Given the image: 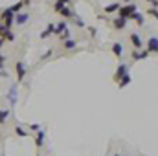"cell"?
Wrapping results in <instances>:
<instances>
[{"label":"cell","mask_w":158,"mask_h":156,"mask_svg":"<svg viewBox=\"0 0 158 156\" xmlns=\"http://www.w3.org/2000/svg\"><path fill=\"white\" fill-rule=\"evenodd\" d=\"M119 7H121V4L119 2H112V4H109V6H105V13H118Z\"/></svg>","instance_id":"cell-13"},{"label":"cell","mask_w":158,"mask_h":156,"mask_svg":"<svg viewBox=\"0 0 158 156\" xmlns=\"http://www.w3.org/2000/svg\"><path fill=\"white\" fill-rule=\"evenodd\" d=\"M15 72H17V81L22 83L24 77H26V74H28V70H26V63H24V61H17V63H15Z\"/></svg>","instance_id":"cell-3"},{"label":"cell","mask_w":158,"mask_h":156,"mask_svg":"<svg viewBox=\"0 0 158 156\" xmlns=\"http://www.w3.org/2000/svg\"><path fill=\"white\" fill-rule=\"evenodd\" d=\"M6 61H7V57H6V55H2V53H0V64H6Z\"/></svg>","instance_id":"cell-28"},{"label":"cell","mask_w":158,"mask_h":156,"mask_svg":"<svg viewBox=\"0 0 158 156\" xmlns=\"http://www.w3.org/2000/svg\"><path fill=\"white\" fill-rule=\"evenodd\" d=\"M28 20H30V15H28V13H22V11H20V13L15 15V24H19V26H24Z\"/></svg>","instance_id":"cell-9"},{"label":"cell","mask_w":158,"mask_h":156,"mask_svg":"<svg viewBox=\"0 0 158 156\" xmlns=\"http://www.w3.org/2000/svg\"><path fill=\"white\" fill-rule=\"evenodd\" d=\"M57 2H61L63 6H68V2H70V0H57Z\"/></svg>","instance_id":"cell-32"},{"label":"cell","mask_w":158,"mask_h":156,"mask_svg":"<svg viewBox=\"0 0 158 156\" xmlns=\"http://www.w3.org/2000/svg\"><path fill=\"white\" fill-rule=\"evenodd\" d=\"M30 130H31V132H39L40 125H39V123H31V125H30Z\"/></svg>","instance_id":"cell-25"},{"label":"cell","mask_w":158,"mask_h":156,"mask_svg":"<svg viewBox=\"0 0 158 156\" xmlns=\"http://www.w3.org/2000/svg\"><path fill=\"white\" fill-rule=\"evenodd\" d=\"M147 15L158 20V9H156V7H149V9H147Z\"/></svg>","instance_id":"cell-24"},{"label":"cell","mask_w":158,"mask_h":156,"mask_svg":"<svg viewBox=\"0 0 158 156\" xmlns=\"http://www.w3.org/2000/svg\"><path fill=\"white\" fill-rule=\"evenodd\" d=\"M7 117H9V110H7V109H6V110L2 109V110H0V125H4V123L7 121Z\"/></svg>","instance_id":"cell-21"},{"label":"cell","mask_w":158,"mask_h":156,"mask_svg":"<svg viewBox=\"0 0 158 156\" xmlns=\"http://www.w3.org/2000/svg\"><path fill=\"white\" fill-rule=\"evenodd\" d=\"M44 138H46V130L40 129L39 132H35V147H42L44 145Z\"/></svg>","instance_id":"cell-11"},{"label":"cell","mask_w":158,"mask_h":156,"mask_svg":"<svg viewBox=\"0 0 158 156\" xmlns=\"http://www.w3.org/2000/svg\"><path fill=\"white\" fill-rule=\"evenodd\" d=\"M151 53L147 51V50H132V53H131V57H132V61H143V59H147Z\"/></svg>","instance_id":"cell-8"},{"label":"cell","mask_w":158,"mask_h":156,"mask_svg":"<svg viewBox=\"0 0 158 156\" xmlns=\"http://www.w3.org/2000/svg\"><path fill=\"white\" fill-rule=\"evenodd\" d=\"M129 83H131V74H127L125 77L121 79V81H119V83H118V86H119V88H125V86H127Z\"/></svg>","instance_id":"cell-22"},{"label":"cell","mask_w":158,"mask_h":156,"mask_svg":"<svg viewBox=\"0 0 158 156\" xmlns=\"http://www.w3.org/2000/svg\"><path fill=\"white\" fill-rule=\"evenodd\" d=\"M2 70H4V64H0V72H2Z\"/></svg>","instance_id":"cell-34"},{"label":"cell","mask_w":158,"mask_h":156,"mask_svg":"<svg viewBox=\"0 0 158 156\" xmlns=\"http://www.w3.org/2000/svg\"><path fill=\"white\" fill-rule=\"evenodd\" d=\"M22 7H24V0H20V2H17V4H13L9 9H11V11L17 15V13H20V11H22Z\"/></svg>","instance_id":"cell-19"},{"label":"cell","mask_w":158,"mask_h":156,"mask_svg":"<svg viewBox=\"0 0 158 156\" xmlns=\"http://www.w3.org/2000/svg\"><path fill=\"white\" fill-rule=\"evenodd\" d=\"M7 99H9V105H11V107L17 105V86H15V84L9 88V92H7Z\"/></svg>","instance_id":"cell-12"},{"label":"cell","mask_w":158,"mask_h":156,"mask_svg":"<svg viewBox=\"0 0 158 156\" xmlns=\"http://www.w3.org/2000/svg\"><path fill=\"white\" fill-rule=\"evenodd\" d=\"M131 18H132V20H134V22H136L138 26H143V22H145V18H143V15H142L140 11H136V13H134V15H132Z\"/></svg>","instance_id":"cell-17"},{"label":"cell","mask_w":158,"mask_h":156,"mask_svg":"<svg viewBox=\"0 0 158 156\" xmlns=\"http://www.w3.org/2000/svg\"><path fill=\"white\" fill-rule=\"evenodd\" d=\"M114 156H119V154H114Z\"/></svg>","instance_id":"cell-35"},{"label":"cell","mask_w":158,"mask_h":156,"mask_svg":"<svg viewBox=\"0 0 158 156\" xmlns=\"http://www.w3.org/2000/svg\"><path fill=\"white\" fill-rule=\"evenodd\" d=\"M4 46H6V40L2 39V37H0V50H2V48H4Z\"/></svg>","instance_id":"cell-31"},{"label":"cell","mask_w":158,"mask_h":156,"mask_svg":"<svg viewBox=\"0 0 158 156\" xmlns=\"http://www.w3.org/2000/svg\"><path fill=\"white\" fill-rule=\"evenodd\" d=\"M53 31H55V24H48V26H46V30L40 33V39H46L48 35H53Z\"/></svg>","instance_id":"cell-16"},{"label":"cell","mask_w":158,"mask_h":156,"mask_svg":"<svg viewBox=\"0 0 158 156\" xmlns=\"http://www.w3.org/2000/svg\"><path fill=\"white\" fill-rule=\"evenodd\" d=\"M50 55H52V50H48V51H46V53H44V55H42V57H40V59H48V57H50Z\"/></svg>","instance_id":"cell-29"},{"label":"cell","mask_w":158,"mask_h":156,"mask_svg":"<svg viewBox=\"0 0 158 156\" xmlns=\"http://www.w3.org/2000/svg\"><path fill=\"white\" fill-rule=\"evenodd\" d=\"M76 46H77V42H76L74 39H66V40H63V48H64V50H74Z\"/></svg>","instance_id":"cell-18"},{"label":"cell","mask_w":158,"mask_h":156,"mask_svg":"<svg viewBox=\"0 0 158 156\" xmlns=\"http://www.w3.org/2000/svg\"><path fill=\"white\" fill-rule=\"evenodd\" d=\"M15 22V13L9 9V7H6L2 13H0V24H4V26H7V28H11V24Z\"/></svg>","instance_id":"cell-2"},{"label":"cell","mask_w":158,"mask_h":156,"mask_svg":"<svg viewBox=\"0 0 158 156\" xmlns=\"http://www.w3.org/2000/svg\"><path fill=\"white\" fill-rule=\"evenodd\" d=\"M134 0H123V4H132Z\"/></svg>","instance_id":"cell-33"},{"label":"cell","mask_w":158,"mask_h":156,"mask_svg":"<svg viewBox=\"0 0 158 156\" xmlns=\"http://www.w3.org/2000/svg\"><path fill=\"white\" fill-rule=\"evenodd\" d=\"M112 53H114L118 59L123 57V44H121V42H114V44H112Z\"/></svg>","instance_id":"cell-14"},{"label":"cell","mask_w":158,"mask_h":156,"mask_svg":"<svg viewBox=\"0 0 158 156\" xmlns=\"http://www.w3.org/2000/svg\"><path fill=\"white\" fill-rule=\"evenodd\" d=\"M136 11H138V7H136V4H134V2H132V4H123V6L119 7V11H118V17L125 18V20H129Z\"/></svg>","instance_id":"cell-1"},{"label":"cell","mask_w":158,"mask_h":156,"mask_svg":"<svg viewBox=\"0 0 158 156\" xmlns=\"http://www.w3.org/2000/svg\"><path fill=\"white\" fill-rule=\"evenodd\" d=\"M0 77H9V74H7L6 70H2V72H0Z\"/></svg>","instance_id":"cell-30"},{"label":"cell","mask_w":158,"mask_h":156,"mask_svg":"<svg viewBox=\"0 0 158 156\" xmlns=\"http://www.w3.org/2000/svg\"><path fill=\"white\" fill-rule=\"evenodd\" d=\"M145 2H149L153 7H158V0H145Z\"/></svg>","instance_id":"cell-27"},{"label":"cell","mask_w":158,"mask_h":156,"mask_svg":"<svg viewBox=\"0 0 158 156\" xmlns=\"http://www.w3.org/2000/svg\"><path fill=\"white\" fill-rule=\"evenodd\" d=\"M131 44H132L134 50H143L145 48V42L142 40V37L138 33H131Z\"/></svg>","instance_id":"cell-6"},{"label":"cell","mask_w":158,"mask_h":156,"mask_svg":"<svg viewBox=\"0 0 158 156\" xmlns=\"http://www.w3.org/2000/svg\"><path fill=\"white\" fill-rule=\"evenodd\" d=\"M112 26H114V30L121 31V30H125V28H127V20H125V18H121V17H116V18L112 20Z\"/></svg>","instance_id":"cell-10"},{"label":"cell","mask_w":158,"mask_h":156,"mask_svg":"<svg viewBox=\"0 0 158 156\" xmlns=\"http://www.w3.org/2000/svg\"><path fill=\"white\" fill-rule=\"evenodd\" d=\"M28 2H30V0H28Z\"/></svg>","instance_id":"cell-36"},{"label":"cell","mask_w":158,"mask_h":156,"mask_svg":"<svg viewBox=\"0 0 158 156\" xmlns=\"http://www.w3.org/2000/svg\"><path fill=\"white\" fill-rule=\"evenodd\" d=\"M86 30H88V33H90V37H96V35H98V30H96L94 26H88Z\"/></svg>","instance_id":"cell-26"},{"label":"cell","mask_w":158,"mask_h":156,"mask_svg":"<svg viewBox=\"0 0 158 156\" xmlns=\"http://www.w3.org/2000/svg\"><path fill=\"white\" fill-rule=\"evenodd\" d=\"M15 134H17V136H20V138H26V136H28L26 129H24V127H20V125H15Z\"/></svg>","instance_id":"cell-20"},{"label":"cell","mask_w":158,"mask_h":156,"mask_svg":"<svg viewBox=\"0 0 158 156\" xmlns=\"http://www.w3.org/2000/svg\"><path fill=\"white\" fill-rule=\"evenodd\" d=\"M145 50L149 53H158V37H149L145 42Z\"/></svg>","instance_id":"cell-7"},{"label":"cell","mask_w":158,"mask_h":156,"mask_svg":"<svg viewBox=\"0 0 158 156\" xmlns=\"http://www.w3.org/2000/svg\"><path fill=\"white\" fill-rule=\"evenodd\" d=\"M59 15H61L63 18H74V11H72L68 6H64V7L61 9V13H59Z\"/></svg>","instance_id":"cell-15"},{"label":"cell","mask_w":158,"mask_h":156,"mask_svg":"<svg viewBox=\"0 0 158 156\" xmlns=\"http://www.w3.org/2000/svg\"><path fill=\"white\" fill-rule=\"evenodd\" d=\"M0 37H2L4 40H7V42H13V40H15V33L11 31V28L0 24Z\"/></svg>","instance_id":"cell-5"},{"label":"cell","mask_w":158,"mask_h":156,"mask_svg":"<svg viewBox=\"0 0 158 156\" xmlns=\"http://www.w3.org/2000/svg\"><path fill=\"white\" fill-rule=\"evenodd\" d=\"M37 156H39V154H37Z\"/></svg>","instance_id":"cell-37"},{"label":"cell","mask_w":158,"mask_h":156,"mask_svg":"<svg viewBox=\"0 0 158 156\" xmlns=\"http://www.w3.org/2000/svg\"><path fill=\"white\" fill-rule=\"evenodd\" d=\"M74 24H76V26H79V28H86L85 20H83L81 17H76V15H74Z\"/></svg>","instance_id":"cell-23"},{"label":"cell","mask_w":158,"mask_h":156,"mask_svg":"<svg viewBox=\"0 0 158 156\" xmlns=\"http://www.w3.org/2000/svg\"><path fill=\"white\" fill-rule=\"evenodd\" d=\"M127 74H129V66H127L125 63H119L118 68H116V74H114V81H116V83H119L121 79L127 76Z\"/></svg>","instance_id":"cell-4"}]
</instances>
